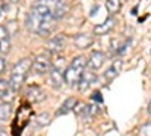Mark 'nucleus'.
<instances>
[{"mask_svg": "<svg viewBox=\"0 0 151 136\" xmlns=\"http://www.w3.org/2000/svg\"><path fill=\"white\" fill-rule=\"evenodd\" d=\"M121 68H122V60L121 59H116L115 62H113L107 68V71H104V79L107 82H112L115 77H118V74L121 73Z\"/></svg>", "mask_w": 151, "mask_h": 136, "instance_id": "nucleus-12", "label": "nucleus"}, {"mask_svg": "<svg viewBox=\"0 0 151 136\" xmlns=\"http://www.w3.org/2000/svg\"><path fill=\"white\" fill-rule=\"evenodd\" d=\"M86 62L91 70H100L103 67V64L106 62V55L103 52H91Z\"/></svg>", "mask_w": 151, "mask_h": 136, "instance_id": "nucleus-8", "label": "nucleus"}, {"mask_svg": "<svg viewBox=\"0 0 151 136\" xmlns=\"http://www.w3.org/2000/svg\"><path fill=\"white\" fill-rule=\"evenodd\" d=\"M65 35L64 33H59V35H55L52 40L48 41V53L50 55H60L65 48Z\"/></svg>", "mask_w": 151, "mask_h": 136, "instance_id": "nucleus-5", "label": "nucleus"}, {"mask_svg": "<svg viewBox=\"0 0 151 136\" xmlns=\"http://www.w3.org/2000/svg\"><path fill=\"white\" fill-rule=\"evenodd\" d=\"M86 65H88V62H86V59L83 56L74 58L71 60V64L68 65V68L65 70V73H64L65 83L70 85V86H74V85L80 83L82 76H83V73L86 70Z\"/></svg>", "mask_w": 151, "mask_h": 136, "instance_id": "nucleus-3", "label": "nucleus"}, {"mask_svg": "<svg viewBox=\"0 0 151 136\" xmlns=\"http://www.w3.org/2000/svg\"><path fill=\"white\" fill-rule=\"evenodd\" d=\"M98 95H100V92H95V94H94V100H98V101H101V98H100Z\"/></svg>", "mask_w": 151, "mask_h": 136, "instance_id": "nucleus-22", "label": "nucleus"}, {"mask_svg": "<svg viewBox=\"0 0 151 136\" xmlns=\"http://www.w3.org/2000/svg\"><path fill=\"white\" fill-rule=\"evenodd\" d=\"M122 6V0H107L106 2V9L110 14H116Z\"/></svg>", "mask_w": 151, "mask_h": 136, "instance_id": "nucleus-17", "label": "nucleus"}, {"mask_svg": "<svg viewBox=\"0 0 151 136\" xmlns=\"http://www.w3.org/2000/svg\"><path fill=\"white\" fill-rule=\"evenodd\" d=\"M95 80H97L95 73H94V71H86V70H85L83 76H82V80H80V83H79V89H80V91H86L91 85L95 83Z\"/></svg>", "mask_w": 151, "mask_h": 136, "instance_id": "nucleus-13", "label": "nucleus"}, {"mask_svg": "<svg viewBox=\"0 0 151 136\" xmlns=\"http://www.w3.org/2000/svg\"><path fill=\"white\" fill-rule=\"evenodd\" d=\"M148 112L151 114V101H150V104H148Z\"/></svg>", "mask_w": 151, "mask_h": 136, "instance_id": "nucleus-23", "label": "nucleus"}, {"mask_svg": "<svg viewBox=\"0 0 151 136\" xmlns=\"http://www.w3.org/2000/svg\"><path fill=\"white\" fill-rule=\"evenodd\" d=\"M11 47V41H9V33L8 29L5 26H0V53H8Z\"/></svg>", "mask_w": 151, "mask_h": 136, "instance_id": "nucleus-14", "label": "nucleus"}, {"mask_svg": "<svg viewBox=\"0 0 151 136\" xmlns=\"http://www.w3.org/2000/svg\"><path fill=\"white\" fill-rule=\"evenodd\" d=\"M32 65H33V59L32 58H24L21 59L18 64L14 65L12 68V73H11V79L8 80L9 82V88L12 91H18L23 83L26 82V77L29 71L32 70Z\"/></svg>", "mask_w": 151, "mask_h": 136, "instance_id": "nucleus-2", "label": "nucleus"}, {"mask_svg": "<svg viewBox=\"0 0 151 136\" xmlns=\"http://www.w3.org/2000/svg\"><path fill=\"white\" fill-rule=\"evenodd\" d=\"M74 112H76V115H77V117H80L83 119H89L97 112V109L92 104H86V103L77 101V104H76V107H74Z\"/></svg>", "mask_w": 151, "mask_h": 136, "instance_id": "nucleus-6", "label": "nucleus"}, {"mask_svg": "<svg viewBox=\"0 0 151 136\" xmlns=\"http://www.w3.org/2000/svg\"><path fill=\"white\" fill-rule=\"evenodd\" d=\"M5 68H6V62H5L3 58H0V76H2V73L5 71Z\"/></svg>", "mask_w": 151, "mask_h": 136, "instance_id": "nucleus-21", "label": "nucleus"}, {"mask_svg": "<svg viewBox=\"0 0 151 136\" xmlns=\"http://www.w3.org/2000/svg\"><path fill=\"white\" fill-rule=\"evenodd\" d=\"M32 70L35 74H47L52 71V55L50 53H40L33 59V65Z\"/></svg>", "mask_w": 151, "mask_h": 136, "instance_id": "nucleus-4", "label": "nucleus"}, {"mask_svg": "<svg viewBox=\"0 0 151 136\" xmlns=\"http://www.w3.org/2000/svg\"><path fill=\"white\" fill-rule=\"evenodd\" d=\"M137 136H151V122H148V124H144L139 132H137Z\"/></svg>", "mask_w": 151, "mask_h": 136, "instance_id": "nucleus-19", "label": "nucleus"}, {"mask_svg": "<svg viewBox=\"0 0 151 136\" xmlns=\"http://www.w3.org/2000/svg\"><path fill=\"white\" fill-rule=\"evenodd\" d=\"M36 122H38L40 126H47L48 122H50V115H48V114L38 115V117H36Z\"/></svg>", "mask_w": 151, "mask_h": 136, "instance_id": "nucleus-20", "label": "nucleus"}, {"mask_svg": "<svg viewBox=\"0 0 151 136\" xmlns=\"http://www.w3.org/2000/svg\"><path fill=\"white\" fill-rule=\"evenodd\" d=\"M74 44L77 48H82V50H85V48L88 47H91L92 42H94V36L89 35V33H77V35H74V38H73Z\"/></svg>", "mask_w": 151, "mask_h": 136, "instance_id": "nucleus-9", "label": "nucleus"}, {"mask_svg": "<svg viewBox=\"0 0 151 136\" xmlns=\"http://www.w3.org/2000/svg\"><path fill=\"white\" fill-rule=\"evenodd\" d=\"M11 2H18V0H11Z\"/></svg>", "mask_w": 151, "mask_h": 136, "instance_id": "nucleus-24", "label": "nucleus"}, {"mask_svg": "<svg viewBox=\"0 0 151 136\" xmlns=\"http://www.w3.org/2000/svg\"><path fill=\"white\" fill-rule=\"evenodd\" d=\"M56 18L50 12L48 8H45L40 0H36L30 11L26 15V26L30 32L40 35V36H48L52 35L56 27Z\"/></svg>", "mask_w": 151, "mask_h": 136, "instance_id": "nucleus-1", "label": "nucleus"}, {"mask_svg": "<svg viewBox=\"0 0 151 136\" xmlns=\"http://www.w3.org/2000/svg\"><path fill=\"white\" fill-rule=\"evenodd\" d=\"M9 89H11V88H9V82L0 79V98H3V97L8 94Z\"/></svg>", "mask_w": 151, "mask_h": 136, "instance_id": "nucleus-18", "label": "nucleus"}, {"mask_svg": "<svg viewBox=\"0 0 151 136\" xmlns=\"http://www.w3.org/2000/svg\"><path fill=\"white\" fill-rule=\"evenodd\" d=\"M11 114H12V106L9 103L0 104V122H6L11 118Z\"/></svg>", "mask_w": 151, "mask_h": 136, "instance_id": "nucleus-16", "label": "nucleus"}, {"mask_svg": "<svg viewBox=\"0 0 151 136\" xmlns=\"http://www.w3.org/2000/svg\"><path fill=\"white\" fill-rule=\"evenodd\" d=\"M44 98H45V94L38 85H30L26 89V100L30 103H40Z\"/></svg>", "mask_w": 151, "mask_h": 136, "instance_id": "nucleus-7", "label": "nucleus"}, {"mask_svg": "<svg viewBox=\"0 0 151 136\" xmlns=\"http://www.w3.org/2000/svg\"><path fill=\"white\" fill-rule=\"evenodd\" d=\"M65 83V77H64V73H62V70L59 68H52V71H50V85L53 86V88L59 89L62 85Z\"/></svg>", "mask_w": 151, "mask_h": 136, "instance_id": "nucleus-11", "label": "nucleus"}, {"mask_svg": "<svg viewBox=\"0 0 151 136\" xmlns=\"http://www.w3.org/2000/svg\"><path fill=\"white\" fill-rule=\"evenodd\" d=\"M76 104H77V100H76L74 97H70V98H67V100H65L64 103H62L60 109L58 110V115H65V114L71 112V110H74Z\"/></svg>", "mask_w": 151, "mask_h": 136, "instance_id": "nucleus-15", "label": "nucleus"}, {"mask_svg": "<svg viewBox=\"0 0 151 136\" xmlns=\"http://www.w3.org/2000/svg\"><path fill=\"white\" fill-rule=\"evenodd\" d=\"M113 27H115V20H113L112 17H109V18L104 20V23H100V24H97V26L94 27V35H98V36L107 35Z\"/></svg>", "mask_w": 151, "mask_h": 136, "instance_id": "nucleus-10", "label": "nucleus"}]
</instances>
